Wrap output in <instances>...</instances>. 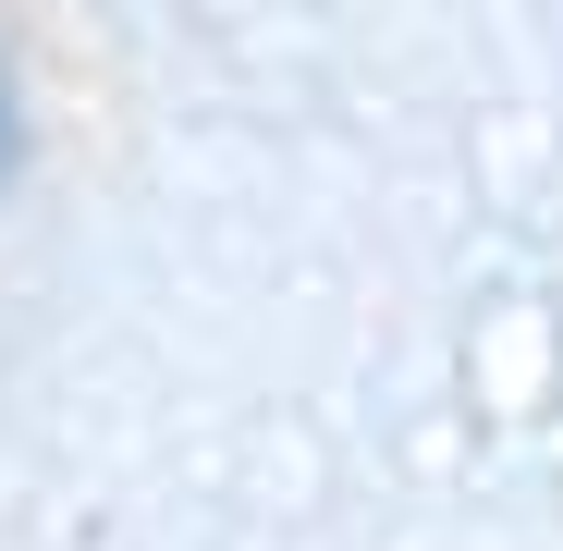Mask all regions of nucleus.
<instances>
[{"label": "nucleus", "instance_id": "1", "mask_svg": "<svg viewBox=\"0 0 563 551\" xmlns=\"http://www.w3.org/2000/svg\"><path fill=\"white\" fill-rule=\"evenodd\" d=\"M0 172H13V86H0Z\"/></svg>", "mask_w": 563, "mask_h": 551}]
</instances>
